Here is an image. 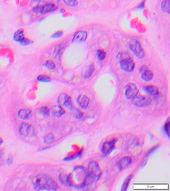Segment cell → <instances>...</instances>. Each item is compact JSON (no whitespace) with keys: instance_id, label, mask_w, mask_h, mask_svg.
<instances>
[{"instance_id":"cell-1","label":"cell","mask_w":170,"mask_h":191,"mask_svg":"<svg viewBox=\"0 0 170 191\" xmlns=\"http://www.w3.org/2000/svg\"><path fill=\"white\" fill-rule=\"evenodd\" d=\"M32 182L37 191H57L59 188L57 182L48 175H38L33 179Z\"/></svg>"},{"instance_id":"cell-2","label":"cell","mask_w":170,"mask_h":191,"mask_svg":"<svg viewBox=\"0 0 170 191\" xmlns=\"http://www.w3.org/2000/svg\"><path fill=\"white\" fill-rule=\"evenodd\" d=\"M68 177L70 187L81 188L86 186L87 171L83 167L78 166L75 167Z\"/></svg>"},{"instance_id":"cell-3","label":"cell","mask_w":170,"mask_h":191,"mask_svg":"<svg viewBox=\"0 0 170 191\" xmlns=\"http://www.w3.org/2000/svg\"><path fill=\"white\" fill-rule=\"evenodd\" d=\"M101 175V171L97 162L94 161L90 162L87 170L86 183H95L98 180Z\"/></svg>"},{"instance_id":"cell-4","label":"cell","mask_w":170,"mask_h":191,"mask_svg":"<svg viewBox=\"0 0 170 191\" xmlns=\"http://www.w3.org/2000/svg\"><path fill=\"white\" fill-rule=\"evenodd\" d=\"M117 57L120 61L121 68L123 70L127 72H131L133 70L135 67V62L127 53H120Z\"/></svg>"},{"instance_id":"cell-5","label":"cell","mask_w":170,"mask_h":191,"mask_svg":"<svg viewBox=\"0 0 170 191\" xmlns=\"http://www.w3.org/2000/svg\"><path fill=\"white\" fill-rule=\"evenodd\" d=\"M57 6L53 3H48L44 5H37L33 7L32 11L36 14H45L55 11Z\"/></svg>"},{"instance_id":"cell-6","label":"cell","mask_w":170,"mask_h":191,"mask_svg":"<svg viewBox=\"0 0 170 191\" xmlns=\"http://www.w3.org/2000/svg\"><path fill=\"white\" fill-rule=\"evenodd\" d=\"M18 131L20 135L25 137H33L35 134L34 127L31 124L25 122L20 124Z\"/></svg>"},{"instance_id":"cell-7","label":"cell","mask_w":170,"mask_h":191,"mask_svg":"<svg viewBox=\"0 0 170 191\" xmlns=\"http://www.w3.org/2000/svg\"><path fill=\"white\" fill-rule=\"evenodd\" d=\"M129 48L136 56L139 58H142L144 56V51L140 42L136 39L131 40L129 42Z\"/></svg>"},{"instance_id":"cell-8","label":"cell","mask_w":170,"mask_h":191,"mask_svg":"<svg viewBox=\"0 0 170 191\" xmlns=\"http://www.w3.org/2000/svg\"><path fill=\"white\" fill-rule=\"evenodd\" d=\"M132 99V103L133 105L138 107H147L149 105L151 102V99L149 96L140 95L139 96H135Z\"/></svg>"},{"instance_id":"cell-9","label":"cell","mask_w":170,"mask_h":191,"mask_svg":"<svg viewBox=\"0 0 170 191\" xmlns=\"http://www.w3.org/2000/svg\"><path fill=\"white\" fill-rule=\"evenodd\" d=\"M57 102L59 105L64 106L70 110L73 107L71 98L66 93H61L60 94L57 98Z\"/></svg>"},{"instance_id":"cell-10","label":"cell","mask_w":170,"mask_h":191,"mask_svg":"<svg viewBox=\"0 0 170 191\" xmlns=\"http://www.w3.org/2000/svg\"><path fill=\"white\" fill-rule=\"evenodd\" d=\"M138 93V90L135 84L129 83L125 87V94L127 99H131L136 96Z\"/></svg>"},{"instance_id":"cell-11","label":"cell","mask_w":170,"mask_h":191,"mask_svg":"<svg viewBox=\"0 0 170 191\" xmlns=\"http://www.w3.org/2000/svg\"><path fill=\"white\" fill-rule=\"evenodd\" d=\"M87 34L86 31H79L75 33L73 36L72 42L74 44H79L84 42L86 40Z\"/></svg>"},{"instance_id":"cell-12","label":"cell","mask_w":170,"mask_h":191,"mask_svg":"<svg viewBox=\"0 0 170 191\" xmlns=\"http://www.w3.org/2000/svg\"><path fill=\"white\" fill-rule=\"evenodd\" d=\"M116 139H113L111 141H106L103 144L101 151L104 154L109 155L113 151L115 147Z\"/></svg>"},{"instance_id":"cell-13","label":"cell","mask_w":170,"mask_h":191,"mask_svg":"<svg viewBox=\"0 0 170 191\" xmlns=\"http://www.w3.org/2000/svg\"><path fill=\"white\" fill-rule=\"evenodd\" d=\"M131 158L130 157H123L117 162L116 166L119 171H122L127 167L131 164Z\"/></svg>"},{"instance_id":"cell-14","label":"cell","mask_w":170,"mask_h":191,"mask_svg":"<svg viewBox=\"0 0 170 191\" xmlns=\"http://www.w3.org/2000/svg\"><path fill=\"white\" fill-rule=\"evenodd\" d=\"M94 66L93 64H90L89 65L86 66V67L82 69L81 72V76L84 79H88L91 76L94 72Z\"/></svg>"},{"instance_id":"cell-15","label":"cell","mask_w":170,"mask_h":191,"mask_svg":"<svg viewBox=\"0 0 170 191\" xmlns=\"http://www.w3.org/2000/svg\"><path fill=\"white\" fill-rule=\"evenodd\" d=\"M77 103L82 109H85L89 103V99L85 95H79L77 99Z\"/></svg>"},{"instance_id":"cell-16","label":"cell","mask_w":170,"mask_h":191,"mask_svg":"<svg viewBox=\"0 0 170 191\" xmlns=\"http://www.w3.org/2000/svg\"><path fill=\"white\" fill-rule=\"evenodd\" d=\"M51 113L53 117L59 118L65 114V110L60 106H55L51 107Z\"/></svg>"},{"instance_id":"cell-17","label":"cell","mask_w":170,"mask_h":191,"mask_svg":"<svg viewBox=\"0 0 170 191\" xmlns=\"http://www.w3.org/2000/svg\"><path fill=\"white\" fill-rule=\"evenodd\" d=\"M18 118L23 120H27L31 118V111L28 109H23L19 111L18 114Z\"/></svg>"},{"instance_id":"cell-18","label":"cell","mask_w":170,"mask_h":191,"mask_svg":"<svg viewBox=\"0 0 170 191\" xmlns=\"http://www.w3.org/2000/svg\"><path fill=\"white\" fill-rule=\"evenodd\" d=\"M143 90L145 92L152 96H156L159 94V90L155 86H146L143 87Z\"/></svg>"},{"instance_id":"cell-19","label":"cell","mask_w":170,"mask_h":191,"mask_svg":"<svg viewBox=\"0 0 170 191\" xmlns=\"http://www.w3.org/2000/svg\"><path fill=\"white\" fill-rule=\"evenodd\" d=\"M59 178L61 184L63 186L66 187H70L68 175H66L64 173H61L59 176Z\"/></svg>"},{"instance_id":"cell-20","label":"cell","mask_w":170,"mask_h":191,"mask_svg":"<svg viewBox=\"0 0 170 191\" xmlns=\"http://www.w3.org/2000/svg\"><path fill=\"white\" fill-rule=\"evenodd\" d=\"M153 78V73L152 71L146 70L142 73L141 78L143 81L148 82L152 80Z\"/></svg>"},{"instance_id":"cell-21","label":"cell","mask_w":170,"mask_h":191,"mask_svg":"<svg viewBox=\"0 0 170 191\" xmlns=\"http://www.w3.org/2000/svg\"><path fill=\"white\" fill-rule=\"evenodd\" d=\"M65 49V46L64 44H60L58 46H57L55 48V50H54V53H55V57L56 58H59L60 56L63 53V51H64Z\"/></svg>"},{"instance_id":"cell-22","label":"cell","mask_w":170,"mask_h":191,"mask_svg":"<svg viewBox=\"0 0 170 191\" xmlns=\"http://www.w3.org/2000/svg\"><path fill=\"white\" fill-rule=\"evenodd\" d=\"M25 37L24 29H20L16 31L14 35V39L17 42H20V41Z\"/></svg>"},{"instance_id":"cell-23","label":"cell","mask_w":170,"mask_h":191,"mask_svg":"<svg viewBox=\"0 0 170 191\" xmlns=\"http://www.w3.org/2000/svg\"><path fill=\"white\" fill-rule=\"evenodd\" d=\"M71 115L72 117L77 120H81L83 116V114L81 112V111L78 109L75 108V107H72L71 109Z\"/></svg>"},{"instance_id":"cell-24","label":"cell","mask_w":170,"mask_h":191,"mask_svg":"<svg viewBox=\"0 0 170 191\" xmlns=\"http://www.w3.org/2000/svg\"><path fill=\"white\" fill-rule=\"evenodd\" d=\"M161 9L164 13L170 14V0H164L161 4Z\"/></svg>"},{"instance_id":"cell-25","label":"cell","mask_w":170,"mask_h":191,"mask_svg":"<svg viewBox=\"0 0 170 191\" xmlns=\"http://www.w3.org/2000/svg\"><path fill=\"white\" fill-rule=\"evenodd\" d=\"M44 140L46 144H51L54 142L55 137L51 133H48L44 137Z\"/></svg>"},{"instance_id":"cell-26","label":"cell","mask_w":170,"mask_h":191,"mask_svg":"<svg viewBox=\"0 0 170 191\" xmlns=\"http://www.w3.org/2000/svg\"><path fill=\"white\" fill-rule=\"evenodd\" d=\"M44 65V67H46L47 69L49 70H53L55 68V64L53 60L51 59L46 60Z\"/></svg>"},{"instance_id":"cell-27","label":"cell","mask_w":170,"mask_h":191,"mask_svg":"<svg viewBox=\"0 0 170 191\" xmlns=\"http://www.w3.org/2000/svg\"><path fill=\"white\" fill-rule=\"evenodd\" d=\"M133 177V176L132 175H129V176L127 177V178L125 179L124 183L123 184L122 186V189H121V191H126V190L127 189L129 185L130 182L131 181Z\"/></svg>"},{"instance_id":"cell-28","label":"cell","mask_w":170,"mask_h":191,"mask_svg":"<svg viewBox=\"0 0 170 191\" xmlns=\"http://www.w3.org/2000/svg\"><path fill=\"white\" fill-rule=\"evenodd\" d=\"M37 80L40 82L48 83L51 82V79L49 77L46 75H40L37 77Z\"/></svg>"},{"instance_id":"cell-29","label":"cell","mask_w":170,"mask_h":191,"mask_svg":"<svg viewBox=\"0 0 170 191\" xmlns=\"http://www.w3.org/2000/svg\"><path fill=\"white\" fill-rule=\"evenodd\" d=\"M97 58L100 61H102L106 57V52L102 49H99L97 52Z\"/></svg>"},{"instance_id":"cell-30","label":"cell","mask_w":170,"mask_h":191,"mask_svg":"<svg viewBox=\"0 0 170 191\" xmlns=\"http://www.w3.org/2000/svg\"><path fill=\"white\" fill-rule=\"evenodd\" d=\"M49 109L48 107H42L40 108V115L44 116V117H47L49 116Z\"/></svg>"},{"instance_id":"cell-31","label":"cell","mask_w":170,"mask_h":191,"mask_svg":"<svg viewBox=\"0 0 170 191\" xmlns=\"http://www.w3.org/2000/svg\"><path fill=\"white\" fill-rule=\"evenodd\" d=\"M63 1L66 5L71 7H75L78 4V2L77 0H63Z\"/></svg>"},{"instance_id":"cell-32","label":"cell","mask_w":170,"mask_h":191,"mask_svg":"<svg viewBox=\"0 0 170 191\" xmlns=\"http://www.w3.org/2000/svg\"><path fill=\"white\" fill-rule=\"evenodd\" d=\"M20 44L22 45V46H27V45H29V44H33V41L32 40L29 39V38L24 37V38L20 41Z\"/></svg>"},{"instance_id":"cell-33","label":"cell","mask_w":170,"mask_h":191,"mask_svg":"<svg viewBox=\"0 0 170 191\" xmlns=\"http://www.w3.org/2000/svg\"><path fill=\"white\" fill-rule=\"evenodd\" d=\"M170 120H169V118H168V120H167L166 124H165L164 130L165 133H166L167 135H168V137H169L170 135H169V132H170Z\"/></svg>"},{"instance_id":"cell-34","label":"cell","mask_w":170,"mask_h":191,"mask_svg":"<svg viewBox=\"0 0 170 191\" xmlns=\"http://www.w3.org/2000/svg\"><path fill=\"white\" fill-rule=\"evenodd\" d=\"M63 35V31H57V32H55V33H53V35H52V36H51V38H59V37H62V35Z\"/></svg>"},{"instance_id":"cell-35","label":"cell","mask_w":170,"mask_h":191,"mask_svg":"<svg viewBox=\"0 0 170 191\" xmlns=\"http://www.w3.org/2000/svg\"><path fill=\"white\" fill-rule=\"evenodd\" d=\"M147 70V67L145 65H143L142 66H141L140 68V70L139 71L141 72V73H142L144 71H145Z\"/></svg>"},{"instance_id":"cell-36","label":"cell","mask_w":170,"mask_h":191,"mask_svg":"<svg viewBox=\"0 0 170 191\" xmlns=\"http://www.w3.org/2000/svg\"><path fill=\"white\" fill-rule=\"evenodd\" d=\"M13 162V158L11 156L9 157V158L7 159V163L9 165L12 164V163Z\"/></svg>"},{"instance_id":"cell-37","label":"cell","mask_w":170,"mask_h":191,"mask_svg":"<svg viewBox=\"0 0 170 191\" xmlns=\"http://www.w3.org/2000/svg\"><path fill=\"white\" fill-rule=\"evenodd\" d=\"M157 148V147L156 146H155V147H154L153 148H152V150H150V151H149L148 152V154H151V153L152 152H153V151H154L155 150L156 148Z\"/></svg>"},{"instance_id":"cell-38","label":"cell","mask_w":170,"mask_h":191,"mask_svg":"<svg viewBox=\"0 0 170 191\" xmlns=\"http://www.w3.org/2000/svg\"><path fill=\"white\" fill-rule=\"evenodd\" d=\"M144 4H145V1L143 2L142 3H141V5L139 6V7H141V8H143L144 7Z\"/></svg>"},{"instance_id":"cell-39","label":"cell","mask_w":170,"mask_h":191,"mask_svg":"<svg viewBox=\"0 0 170 191\" xmlns=\"http://www.w3.org/2000/svg\"><path fill=\"white\" fill-rule=\"evenodd\" d=\"M3 140L2 138H0V145L3 143Z\"/></svg>"},{"instance_id":"cell-40","label":"cell","mask_w":170,"mask_h":191,"mask_svg":"<svg viewBox=\"0 0 170 191\" xmlns=\"http://www.w3.org/2000/svg\"><path fill=\"white\" fill-rule=\"evenodd\" d=\"M60 12H61L62 13H63L65 12V10H64L63 9H61V10H60Z\"/></svg>"}]
</instances>
